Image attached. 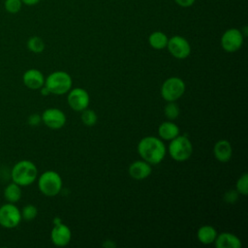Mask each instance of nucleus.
Here are the masks:
<instances>
[{
	"instance_id": "nucleus-1",
	"label": "nucleus",
	"mask_w": 248,
	"mask_h": 248,
	"mask_svg": "<svg viewBox=\"0 0 248 248\" xmlns=\"http://www.w3.org/2000/svg\"><path fill=\"white\" fill-rule=\"evenodd\" d=\"M166 146L163 140L153 136L142 138L138 144V153L150 165H158L166 155Z\"/></svg>"
},
{
	"instance_id": "nucleus-2",
	"label": "nucleus",
	"mask_w": 248,
	"mask_h": 248,
	"mask_svg": "<svg viewBox=\"0 0 248 248\" xmlns=\"http://www.w3.org/2000/svg\"><path fill=\"white\" fill-rule=\"evenodd\" d=\"M38 175L36 165L29 160H21L17 162L12 169L11 176L13 182L21 186L32 184Z\"/></svg>"
},
{
	"instance_id": "nucleus-3",
	"label": "nucleus",
	"mask_w": 248,
	"mask_h": 248,
	"mask_svg": "<svg viewBox=\"0 0 248 248\" xmlns=\"http://www.w3.org/2000/svg\"><path fill=\"white\" fill-rule=\"evenodd\" d=\"M73 80L71 76L64 71H56L47 76L45 79V86L51 94L63 95L72 88Z\"/></svg>"
},
{
	"instance_id": "nucleus-4",
	"label": "nucleus",
	"mask_w": 248,
	"mask_h": 248,
	"mask_svg": "<svg viewBox=\"0 0 248 248\" xmlns=\"http://www.w3.org/2000/svg\"><path fill=\"white\" fill-rule=\"evenodd\" d=\"M62 178L54 170H46L43 172L38 179V187L42 194L46 197H54L58 195L62 189Z\"/></svg>"
},
{
	"instance_id": "nucleus-5",
	"label": "nucleus",
	"mask_w": 248,
	"mask_h": 248,
	"mask_svg": "<svg viewBox=\"0 0 248 248\" xmlns=\"http://www.w3.org/2000/svg\"><path fill=\"white\" fill-rule=\"evenodd\" d=\"M169 153L170 157L177 162L188 160L193 153L191 140L186 136L178 135L170 140L169 144Z\"/></svg>"
},
{
	"instance_id": "nucleus-6",
	"label": "nucleus",
	"mask_w": 248,
	"mask_h": 248,
	"mask_svg": "<svg viewBox=\"0 0 248 248\" xmlns=\"http://www.w3.org/2000/svg\"><path fill=\"white\" fill-rule=\"evenodd\" d=\"M186 85L183 79L177 77L167 78L161 86V96L167 102H175L185 92Z\"/></svg>"
},
{
	"instance_id": "nucleus-7",
	"label": "nucleus",
	"mask_w": 248,
	"mask_h": 248,
	"mask_svg": "<svg viewBox=\"0 0 248 248\" xmlns=\"http://www.w3.org/2000/svg\"><path fill=\"white\" fill-rule=\"evenodd\" d=\"M20 210L15 203L7 202L0 207V225L6 229L17 227L21 221Z\"/></svg>"
},
{
	"instance_id": "nucleus-8",
	"label": "nucleus",
	"mask_w": 248,
	"mask_h": 248,
	"mask_svg": "<svg viewBox=\"0 0 248 248\" xmlns=\"http://www.w3.org/2000/svg\"><path fill=\"white\" fill-rule=\"evenodd\" d=\"M243 44V34L237 28H230L221 37V46L228 52L238 50Z\"/></svg>"
},
{
	"instance_id": "nucleus-9",
	"label": "nucleus",
	"mask_w": 248,
	"mask_h": 248,
	"mask_svg": "<svg viewBox=\"0 0 248 248\" xmlns=\"http://www.w3.org/2000/svg\"><path fill=\"white\" fill-rule=\"evenodd\" d=\"M167 48L170 53L177 59H184L188 57L191 52L189 42L184 37L178 35L172 36L168 40Z\"/></svg>"
},
{
	"instance_id": "nucleus-10",
	"label": "nucleus",
	"mask_w": 248,
	"mask_h": 248,
	"mask_svg": "<svg viewBox=\"0 0 248 248\" xmlns=\"http://www.w3.org/2000/svg\"><path fill=\"white\" fill-rule=\"evenodd\" d=\"M67 100L71 108L75 111H82L88 108L90 97L85 89L77 87L68 92Z\"/></svg>"
},
{
	"instance_id": "nucleus-11",
	"label": "nucleus",
	"mask_w": 248,
	"mask_h": 248,
	"mask_svg": "<svg viewBox=\"0 0 248 248\" xmlns=\"http://www.w3.org/2000/svg\"><path fill=\"white\" fill-rule=\"evenodd\" d=\"M41 118L46 127L53 130L62 128L66 123L65 113L56 108H49L44 110Z\"/></svg>"
},
{
	"instance_id": "nucleus-12",
	"label": "nucleus",
	"mask_w": 248,
	"mask_h": 248,
	"mask_svg": "<svg viewBox=\"0 0 248 248\" xmlns=\"http://www.w3.org/2000/svg\"><path fill=\"white\" fill-rule=\"evenodd\" d=\"M72 238V232L68 226L63 224L62 222L55 224L50 232L51 242L56 246H66L69 244Z\"/></svg>"
},
{
	"instance_id": "nucleus-13",
	"label": "nucleus",
	"mask_w": 248,
	"mask_h": 248,
	"mask_svg": "<svg viewBox=\"0 0 248 248\" xmlns=\"http://www.w3.org/2000/svg\"><path fill=\"white\" fill-rule=\"evenodd\" d=\"M151 165L144 160H138L133 162L128 169L130 176L136 180H143L151 174Z\"/></svg>"
},
{
	"instance_id": "nucleus-14",
	"label": "nucleus",
	"mask_w": 248,
	"mask_h": 248,
	"mask_svg": "<svg viewBox=\"0 0 248 248\" xmlns=\"http://www.w3.org/2000/svg\"><path fill=\"white\" fill-rule=\"evenodd\" d=\"M45 79L43 73L37 69L27 70L22 77L24 85L33 90L40 89L45 84Z\"/></svg>"
},
{
	"instance_id": "nucleus-15",
	"label": "nucleus",
	"mask_w": 248,
	"mask_h": 248,
	"mask_svg": "<svg viewBox=\"0 0 248 248\" xmlns=\"http://www.w3.org/2000/svg\"><path fill=\"white\" fill-rule=\"evenodd\" d=\"M214 157L221 163H227L231 160L232 155V148L230 141L227 140H218L213 147Z\"/></svg>"
},
{
	"instance_id": "nucleus-16",
	"label": "nucleus",
	"mask_w": 248,
	"mask_h": 248,
	"mask_svg": "<svg viewBox=\"0 0 248 248\" xmlns=\"http://www.w3.org/2000/svg\"><path fill=\"white\" fill-rule=\"evenodd\" d=\"M214 243L217 248H240L242 245L240 239L231 232L217 234Z\"/></svg>"
},
{
	"instance_id": "nucleus-17",
	"label": "nucleus",
	"mask_w": 248,
	"mask_h": 248,
	"mask_svg": "<svg viewBox=\"0 0 248 248\" xmlns=\"http://www.w3.org/2000/svg\"><path fill=\"white\" fill-rule=\"evenodd\" d=\"M179 133V127L170 120L161 123L158 128V134L160 139L165 140H171L172 139L177 137Z\"/></svg>"
},
{
	"instance_id": "nucleus-18",
	"label": "nucleus",
	"mask_w": 248,
	"mask_h": 248,
	"mask_svg": "<svg viewBox=\"0 0 248 248\" xmlns=\"http://www.w3.org/2000/svg\"><path fill=\"white\" fill-rule=\"evenodd\" d=\"M217 231L214 227L209 225L202 226L197 232V237L202 244H211L217 236Z\"/></svg>"
},
{
	"instance_id": "nucleus-19",
	"label": "nucleus",
	"mask_w": 248,
	"mask_h": 248,
	"mask_svg": "<svg viewBox=\"0 0 248 248\" xmlns=\"http://www.w3.org/2000/svg\"><path fill=\"white\" fill-rule=\"evenodd\" d=\"M4 198L8 202L16 203L21 198V189L20 186L15 182H12L6 186L4 189Z\"/></svg>"
},
{
	"instance_id": "nucleus-20",
	"label": "nucleus",
	"mask_w": 248,
	"mask_h": 248,
	"mask_svg": "<svg viewBox=\"0 0 248 248\" xmlns=\"http://www.w3.org/2000/svg\"><path fill=\"white\" fill-rule=\"evenodd\" d=\"M169 38L167 35L161 31L152 32L148 37V43L154 49H163L167 47Z\"/></svg>"
},
{
	"instance_id": "nucleus-21",
	"label": "nucleus",
	"mask_w": 248,
	"mask_h": 248,
	"mask_svg": "<svg viewBox=\"0 0 248 248\" xmlns=\"http://www.w3.org/2000/svg\"><path fill=\"white\" fill-rule=\"evenodd\" d=\"M27 48L34 53H41L45 49V43L42 38L32 36L27 41Z\"/></svg>"
},
{
	"instance_id": "nucleus-22",
	"label": "nucleus",
	"mask_w": 248,
	"mask_h": 248,
	"mask_svg": "<svg viewBox=\"0 0 248 248\" xmlns=\"http://www.w3.org/2000/svg\"><path fill=\"white\" fill-rule=\"evenodd\" d=\"M81 112H82L81 113V121L85 126L91 127V126H94L96 124V122L98 120V117H97V114L94 110L85 108Z\"/></svg>"
},
{
	"instance_id": "nucleus-23",
	"label": "nucleus",
	"mask_w": 248,
	"mask_h": 248,
	"mask_svg": "<svg viewBox=\"0 0 248 248\" xmlns=\"http://www.w3.org/2000/svg\"><path fill=\"white\" fill-rule=\"evenodd\" d=\"M164 112L169 120H173L179 115V107L175 102H168L165 107Z\"/></svg>"
},
{
	"instance_id": "nucleus-24",
	"label": "nucleus",
	"mask_w": 248,
	"mask_h": 248,
	"mask_svg": "<svg viewBox=\"0 0 248 248\" xmlns=\"http://www.w3.org/2000/svg\"><path fill=\"white\" fill-rule=\"evenodd\" d=\"M21 0H5L4 1V8L7 13L16 15L17 14L22 8Z\"/></svg>"
},
{
	"instance_id": "nucleus-25",
	"label": "nucleus",
	"mask_w": 248,
	"mask_h": 248,
	"mask_svg": "<svg viewBox=\"0 0 248 248\" xmlns=\"http://www.w3.org/2000/svg\"><path fill=\"white\" fill-rule=\"evenodd\" d=\"M20 213H21L22 219H24L26 221H31L36 218V216L38 214V209L33 204H27V205L23 206Z\"/></svg>"
},
{
	"instance_id": "nucleus-26",
	"label": "nucleus",
	"mask_w": 248,
	"mask_h": 248,
	"mask_svg": "<svg viewBox=\"0 0 248 248\" xmlns=\"http://www.w3.org/2000/svg\"><path fill=\"white\" fill-rule=\"evenodd\" d=\"M236 191L238 194L242 196H246L248 194V174L245 172L243 173L236 181L235 184Z\"/></svg>"
},
{
	"instance_id": "nucleus-27",
	"label": "nucleus",
	"mask_w": 248,
	"mask_h": 248,
	"mask_svg": "<svg viewBox=\"0 0 248 248\" xmlns=\"http://www.w3.org/2000/svg\"><path fill=\"white\" fill-rule=\"evenodd\" d=\"M224 199L228 203H234L238 199V192L236 190H230L225 194Z\"/></svg>"
},
{
	"instance_id": "nucleus-28",
	"label": "nucleus",
	"mask_w": 248,
	"mask_h": 248,
	"mask_svg": "<svg viewBox=\"0 0 248 248\" xmlns=\"http://www.w3.org/2000/svg\"><path fill=\"white\" fill-rule=\"evenodd\" d=\"M41 121H42L41 115H39V114H37V113L31 114V115L28 117V123H29V125H31V126H37V125L40 124Z\"/></svg>"
},
{
	"instance_id": "nucleus-29",
	"label": "nucleus",
	"mask_w": 248,
	"mask_h": 248,
	"mask_svg": "<svg viewBox=\"0 0 248 248\" xmlns=\"http://www.w3.org/2000/svg\"><path fill=\"white\" fill-rule=\"evenodd\" d=\"M196 0H174V2L180 6V7H183V8H188V7H191L194 3H195Z\"/></svg>"
},
{
	"instance_id": "nucleus-30",
	"label": "nucleus",
	"mask_w": 248,
	"mask_h": 248,
	"mask_svg": "<svg viewBox=\"0 0 248 248\" xmlns=\"http://www.w3.org/2000/svg\"><path fill=\"white\" fill-rule=\"evenodd\" d=\"M41 0H21L22 4L25 6H35L37 5Z\"/></svg>"
},
{
	"instance_id": "nucleus-31",
	"label": "nucleus",
	"mask_w": 248,
	"mask_h": 248,
	"mask_svg": "<svg viewBox=\"0 0 248 248\" xmlns=\"http://www.w3.org/2000/svg\"><path fill=\"white\" fill-rule=\"evenodd\" d=\"M40 89H41V93H42L44 96H46V95L50 94V92H49V91H48V89L45 86V84H44Z\"/></svg>"
},
{
	"instance_id": "nucleus-32",
	"label": "nucleus",
	"mask_w": 248,
	"mask_h": 248,
	"mask_svg": "<svg viewBox=\"0 0 248 248\" xmlns=\"http://www.w3.org/2000/svg\"><path fill=\"white\" fill-rule=\"evenodd\" d=\"M105 247H114L115 246V244L114 243H110V240L108 241V240H107V244L106 243H104L103 244Z\"/></svg>"
}]
</instances>
